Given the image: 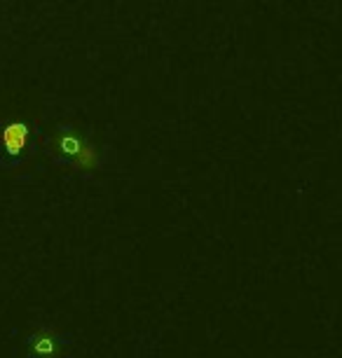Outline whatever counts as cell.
I'll use <instances>...</instances> for the list:
<instances>
[{
	"instance_id": "cell-3",
	"label": "cell",
	"mask_w": 342,
	"mask_h": 358,
	"mask_svg": "<svg viewBox=\"0 0 342 358\" xmlns=\"http://www.w3.org/2000/svg\"><path fill=\"white\" fill-rule=\"evenodd\" d=\"M52 344H55V342H52L50 337H38V340H36V349L40 351V354H50V351L55 349Z\"/></svg>"
},
{
	"instance_id": "cell-1",
	"label": "cell",
	"mask_w": 342,
	"mask_h": 358,
	"mask_svg": "<svg viewBox=\"0 0 342 358\" xmlns=\"http://www.w3.org/2000/svg\"><path fill=\"white\" fill-rule=\"evenodd\" d=\"M50 148L57 159L71 162L76 171H94V169L99 166L97 150H94L78 131H73L71 127L59 129L55 136L50 138Z\"/></svg>"
},
{
	"instance_id": "cell-2",
	"label": "cell",
	"mask_w": 342,
	"mask_h": 358,
	"mask_svg": "<svg viewBox=\"0 0 342 358\" xmlns=\"http://www.w3.org/2000/svg\"><path fill=\"white\" fill-rule=\"evenodd\" d=\"M29 143V131H26L24 124H10L5 127L3 136H0V145L5 148V152L10 155H17L22 148H26Z\"/></svg>"
}]
</instances>
